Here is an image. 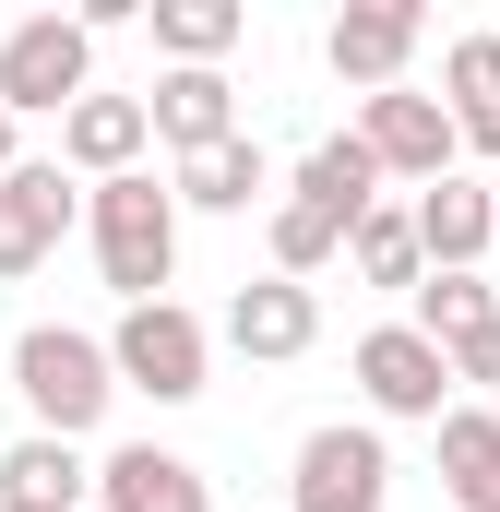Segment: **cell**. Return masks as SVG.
<instances>
[{
	"mask_svg": "<svg viewBox=\"0 0 500 512\" xmlns=\"http://www.w3.org/2000/svg\"><path fill=\"white\" fill-rule=\"evenodd\" d=\"M84 239H96V274L120 286V310L167 298V274H179V191H167L155 167L96 179V191H84Z\"/></svg>",
	"mask_w": 500,
	"mask_h": 512,
	"instance_id": "6da1fadb",
	"label": "cell"
},
{
	"mask_svg": "<svg viewBox=\"0 0 500 512\" xmlns=\"http://www.w3.org/2000/svg\"><path fill=\"white\" fill-rule=\"evenodd\" d=\"M12 393H24V417L48 429V441H84L120 382H108V334H84V322H24L12 334Z\"/></svg>",
	"mask_w": 500,
	"mask_h": 512,
	"instance_id": "7a4b0ae2",
	"label": "cell"
},
{
	"mask_svg": "<svg viewBox=\"0 0 500 512\" xmlns=\"http://www.w3.org/2000/svg\"><path fill=\"white\" fill-rule=\"evenodd\" d=\"M215 370V322L203 310H179V298H143L108 322V382L120 393H155V405H191Z\"/></svg>",
	"mask_w": 500,
	"mask_h": 512,
	"instance_id": "3957f363",
	"label": "cell"
},
{
	"mask_svg": "<svg viewBox=\"0 0 500 512\" xmlns=\"http://www.w3.org/2000/svg\"><path fill=\"white\" fill-rule=\"evenodd\" d=\"M72 96H96V36L72 12L0 24V120H60Z\"/></svg>",
	"mask_w": 500,
	"mask_h": 512,
	"instance_id": "277c9868",
	"label": "cell"
},
{
	"mask_svg": "<svg viewBox=\"0 0 500 512\" xmlns=\"http://www.w3.org/2000/svg\"><path fill=\"white\" fill-rule=\"evenodd\" d=\"M72 227H84V179H72L60 155H24V167L0 179V286H24Z\"/></svg>",
	"mask_w": 500,
	"mask_h": 512,
	"instance_id": "5b68a950",
	"label": "cell"
},
{
	"mask_svg": "<svg viewBox=\"0 0 500 512\" xmlns=\"http://www.w3.org/2000/svg\"><path fill=\"white\" fill-rule=\"evenodd\" d=\"M286 501L298 512H381L393 501V453H381V429H310L298 441V465H286Z\"/></svg>",
	"mask_w": 500,
	"mask_h": 512,
	"instance_id": "8992f818",
	"label": "cell"
},
{
	"mask_svg": "<svg viewBox=\"0 0 500 512\" xmlns=\"http://www.w3.org/2000/svg\"><path fill=\"white\" fill-rule=\"evenodd\" d=\"M358 143H370L381 179H441L453 167V120H441V96H417V84H381V96H358Z\"/></svg>",
	"mask_w": 500,
	"mask_h": 512,
	"instance_id": "52a82bcc",
	"label": "cell"
},
{
	"mask_svg": "<svg viewBox=\"0 0 500 512\" xmlns=\"http://www.w3.org/2000/svg\"><path fill=\"white\" fill-rule=\"evenodd\" d=\"M358 393H370V417H429V429H441V405H453V358H441L429 334L381 322V334H358Z\"/></svg>",
	"mask_w": 500,
	"mask_h": 512,
	"instance_id": "ba28073f",
	"label": "cell"
},
{
	"mask_svg": "<svg viewBox=\"0 0 500 512\" xmlns=\"http://www.w3.org/2000/svg\"><path fill=\"white\" fill-rule=\"evenodd\" d=\"M405 227H417V262H429V274H477V262H489V179L441 167V179L405 203Z\"/></svg>",
	"mask_w": 500,
	"mask_h": 512,
	"instance_id": "9c48e42d",
	"label": "cell"
},
{
	"mask_svg": "<svg viewBox=\"0 0 500 512\" xmlns=\"http://www.w3.org/2000/svg\"><path fill=\"white\" fill-rule=\"evenodd\" d=\"M239 358H262V370H286V358H310L322 346V298L310 286H286V274H262V286H239L227 298V322H215Z\"/></svg>",
	"mask_w": 500,
	"mask_h": 512,
	"instance_id": "30bf717a",
	"label": "cell"
},
{
	"mask_svg": "<svg viewBox=\"0 0 500 512\" xmlns=\"http://www.w3.org/2000/svg\"><path fill=\"white\" fill-rule=\"evenodd\" d=\"M417 12L405 0H358V12H334V36H322V60H334V84H358V96H381V84H405V60H417Z\"/></svg>",
	"mask_w": 500,
	"mask_h": 512,
	"instance_id": "8fae6325",
	"label": "cell"
},
{
	"mask_svg": "<svg viewBox=\"0 0 500 512\" xmlns=\"http://www.w3.org/2000/svg\"><path fill=\"white\" fill-rule=\"evenodd\" d=\"M143 131H155L167 155L239 143V84H227V72H155V84H143Z\"/></svg>",
	"mask_w": 500,
	"mask_h": 512,
	"instance_id": "7c38bea8",
	"label": "cell"
},
{
	"mask_svg": "<svg viewBox=\"0 0 500 512\" xmlns=\"http://www.w3.org/2000/svg\"><path fill=\"white\" fill-rule=\"evenodd\" d=\"M143 143H155V131H143V96H72V108H60V167H72L84 191H96V179H131Z\"/></svg>",
	"mask_w": 500,
	"mask_h": 512,
	"instance_id": "4fadbf2b",
	"label": "cell"
},
{
	"mask_svg": "<svg viewBox=\"0 0 500 512\" xmlns=\"http://www.w3.org/2000/svg\"><path fill=\"white\" fill-rule=\"evenodd\" d=\"M96 501H108V512H215V489H203L191 453H167V441H120V453L96 465Z\"/></svg>",
	"mask_w": 500,
	"mask_h": 512,
	"instance_id": "5bb4252c",
	"label": "cell"
},
{
	"mask_svg": "<svg viewBox=\"0 0 500 512\" xmlns=\"http://www.w3.org/2000/svg\"><path fill=\"white\" fill-rule=\"evenodd\" d=\"M441 120H453V155L500 167V36H453L441 48Z\"/></svg>",
	"mask_w": 500,
	"mask_h": 512,
	"instance_id": "9a60e30c",
	"label": "cell"
},
{
	"mask_svg": "<svg viewBox=\"0 0 500 512\" xmlns=\"http://www.w3.org/2000/svg\"><path fill=\"white\" fill-rule=\"evenodd\" d=\"M286 203H310V215H322V227L346 239V227H358V215L381 203V167H370V143H358V131H322V143L298 155V179H286Z\"/></svg>",
	"mask_w": 500,
	"mask_h": 512,
	"instance_id": "2e32d148",
	"label": "cell"
},
{
	"mask_svg": "<svg viewBox=\"0 0 500 512\" xmlns=\"http://www.w3.org/2000/svg\"><path fill=\"white\" fill-rule=\"evenodd\" d=\"M167 191H179V215H250V203H274L286 179H274V155L239 131V143H203V155H179V179H167Z\"/></svg>",
	"mask_w": 500,
	"mask_h": 512,
	"instance_id": "e0dca14e",
	"label": "cell"
},
{
	"mask_svg": "<svg viewBox=\"0 0 500 512\" xmlns=\"http://www.w3.org/2000/svg\"><path fill=\"white\" fill-rule=\"evenodd\" d=\"M84 501H96V465H84L72 441L24 429V441L0 453V512H84Z\"/></svg>",
	"mask_w": 500,
	"mask_h": 512,
	"instance_id": "ac0fdd59",
	"label": "cell"
},
{
	"mask_svg": "<svg viewBox=\"0 0 500 512\" xmlns=\"http://www.w3.org/2000/svg\"><path fill=\"white\" fill-rule=\"evenodd\" d=\"M143 24H155L167 72H227V48L250 36V12H239V0H155Z\"/></svg>",
	"mask_w": 500,
	"mask_h": 512,
	"instance_id": "d6986e66",
	"label": "cell"
},
{
	"mask_svg": "<svg viewBox=\"0 0 500 512\" xmlns=\"http://www.w3.org/2000/svg\"><path fill=\"white\" fill-rule=\"evenodd\" d=\"M441 489L465 512H489V489H500V405H441Z\"/></svg>",
	"mask_w": 500,
	"mask_h": 512,
	"instance_id": "ffe728a7",
	"label": "cell"
},
{
	"mask_svg": "<svg viewBox=\"0 0 500 512\" xmlns=\"http://www.w3.org/2000/svg\"><path fill=\"white\" fill-rule=\"evenodd\" d=\"M477 322H500L489 274H417V286H405V334H429V346H465Z\"/></svg>",
	"mask_w": 500,
	"mask_h": 512,
	"instance_id": "44dd1931",
	"label": "cell"
},
{
	"mask_svg": "<svg viewBox=\"0 0 500 512\" xmlns=\"http://www.w3.org/2000/svg\"><path fill=\"white\" fill-rule=\"evenodd\" d=\"M346 262H358V286H417L429 262H417V227H405V203H370L358 227H346Z\"/></svg>",
	"mask_w": 500,
	"mask_h": 512,
	"instance_id": "7402d4cb",
	"label": "cell"
},
{
	"mask_svg": "<svg viewBox=\"0 0 500 512\" xmlns=\"http://www.w3.org/2000/svg\"><path fill=\"white\" fill-rule=\"evenodd\" d=\"M322 262H346V239H334L310 203H286V191H274V274H286V286H310Z\"/></svg>",
	"mask_w": 500,
	"mask_h": 512,
	"instance_id": "603a6c76",
	"label": "cell"
},
{
	"mask_svg": "<svg viewBox=\"0 0 500 512\" xmlns=\"http://www.w3.org/2000/svg\"><path fill=\"white\" fill-rule=\"evenodd\" d=\"M441 358H453V393H477V405H489V393H500V322H477V334H465V346H441Z\"/></svg>",
	"mask_w": 500,
	"mask_h": 512,
	"instance_id": "cb8c5ba5",
	"label": "cell"
},
{
	"mask_svg": "<svg viewBox=\"0 0 500 512\" xmlns=\"http://www.w3.org/2000/svg\"><path fill=\"white\" fill-rule=\"evenodd\" d=\"M12 167H24V120H0V179H12Z\"/></svg>",
	"mask_w": 500,
	"mask_h": 512,
	"instance_id": "d4e9b609",
	"label": "cell"
},
{
	"mask_svg": "<svg viewBox=\"0 0 500 512\" xmlns=\"http://www.w3.org/2000/svg\"><path fill=\"white\" fill-rule=\"evenodd\" d=\"M489 251H500V179H489Z\"/></svg>",
	"mask_w": 500,
	"mask_h": 512,
	"instance_id": "484cf974",
	"label": "cell"
},
{
	"mask_svg": "<svg viewBox=\"0 0 500 512\" xmlns=\"http://www.w3.org/2000/svg\"><path fill=\"white\" fill-rule=\"evenodd\" d=\"M489 512H500V489H489Z\"/></svg>",
	"mask_w": 500,
	"mask_h": 512,
	"instance_id": "4316f807",
	"label": "cell"
}]
</instances>
